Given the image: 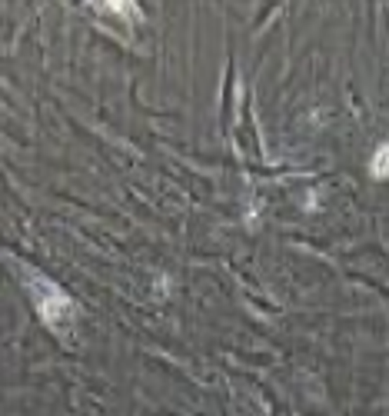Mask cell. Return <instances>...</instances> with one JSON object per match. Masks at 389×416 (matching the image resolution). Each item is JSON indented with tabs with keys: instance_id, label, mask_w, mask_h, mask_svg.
Masks as SVG:
<instances>
[{
	"instance_id": "6da1fadb",
	"label": "cell",
	"mask_w": 389,
	"mask_h": 416,
	"mask_svg": "<svg viewBox=\"0 0 389 416\" xmlns=\"http://www.w3.org/2000/svg\"><path fill=\"white\" fill-rule=\"evenodd\" d=\"M30 290H34L40 313H44V320H47L51 327L63 330L67 323H74V313H77V310H74V300H70V297H67V293H63L57 283L34 277V280H30Z\"/></svg>"
},
{
	"instance_id": "7a4b0ae2",
	"label": "cell",
	"mask_w": 389,
	"mask_h": 416,
	"mask_svg": "<svg viewBox=\"0 0 389 416\" xmlns=\"http://www.w3.org/2000/svg\"><path fill=\"white\" fill-rule=\"evenodd\" d=\"M373 167H376V177H383V174H386V147L376 153V164H373Z\"/></svg>"
}]
</instances>
